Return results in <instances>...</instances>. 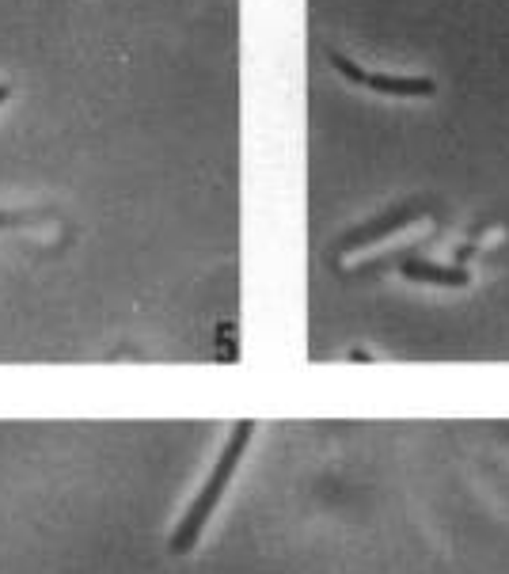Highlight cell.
<instances>
[{"label": "cell", "mask_w": 509, "mask_h": 574, "mask_svg": "<svg viewBox=\"0 0 509 574\" xmlns=\"http://www.w3.org/2000/svg\"><path fill=\"white\" fill-rule=\"evenodd\" d=\"M23 221H38L35 213H0V225H23Z\"/></svg>", "instance_id": "5"}, {"label": "cell", "mask_w": 509, "mask_h": 574, "mask_svg": "<svg viewBox=\"0 0 509 574\" xmlns=\"http://www.w3.org/2000/svg\"><path fill=\"white\" fill-rule=\"evenodd\" d=\"M331 61H335V69H339L342 77H350L354 84H361V88H373V92H384V96H434L437 84L430 77H384V73H361L358 65L350 58H342V54H331Z\"/></svg>", "instance_id": "2"}, {"label": "cell", "mask_w": 509, "mask_h": 574, "mask_svg": "<svg viewBox=\"0 0 509 574\" xmlns=\"http://www.w3.org/2000/svg\"><path fill=\"white\" fill-rule=\"evenodd\" d=\"M251 438H255V422H236V430H232V438H228L225 453L217 457V464H213V472H209L206 487L198 491V498L190 502L187 517L179 521V529L171 533V552L175 555H187L190 548H198V540H202V533H206L209 517H213V510L221 506V495L228 491V483H232V476H236V468H240V457L247 453V445H251Z\"/></svg>", "instance_id": "1"}, {"label": "cell", "mask_w": 509, "mask_h": 574, "mask_svg": "<svg viewBox=\"0 0 509 574\" xmlns=\"http://www.w3.org/2000/svg\"><path fill=\"white\" fill-rule=\"evenodd\" d=\"M8 96H12V88H8V84H0V103H4Z\"/></svg>", "instance_id": "6"}, {"label": "cell", "mask_w": 509, "mask_h": 574, "mask_svg": "<svg viewBox=\"0 0 509 574\" xmlns=\"http://www.w3.org/2000/svg\"><path fill=\"white\" fill-rule=\"evenodd\" d=\"M422 213H411V210H396V213H388L384 221H373V225H365V229L358 232H350L346 240H342V248L350 251V248H361L365 240H377V236H388L392 229H399V225H411V221H418Z\"/></svg>", "instance_id": "4"}, {"label": "cell", "mask_w": 509, "mask_h": 574, "mask_svg": "<svg viewBox=\"0 0 509 574\" xmlns=\"http://www.w3.org/2000/svg\"><path fill=\"white\" fill-rule=\"evenodd\" d=\"M399 270L407 274V278H415V282H437V286H468V270L464 267H434V263H422V259H403L399 263Z\"/></svg>", "instance_id": "3"}]
</instances>
